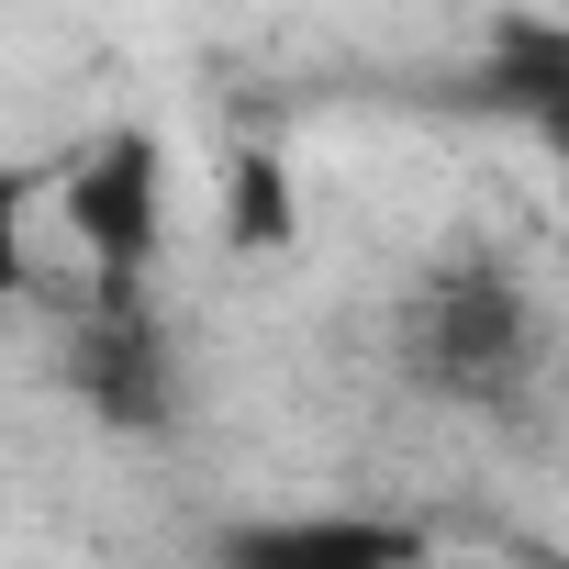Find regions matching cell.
I'll return each instance as SVG.
<instances>
[{"label": "cell", "mask_w": 569, "mask_h": 569, "mask_svg": "<svg viewBox=\"0 0 569 569\" xmlns=\"http://www.w3.org/2000/svg\"><path fill=\"white\" fill-rule=\"evenodd\" d=\"M391 369L425 391V402H458V413H502L536 391L547 369V325L525 302V279L502 257H447L425 268L402 313H391Z\"/></svg>", "instance_id": "obj_1"}, {"label": "cell", "mask_w": 569, "mask_h": 569, "mask_svg": "<svg viewBox=\"0 0 569 569\" xmlns=\"http://www.w3.org/2000/svg\"><path fill=\"white\" fill-rule=\"evenodd\" d=\"M68 234L90 246L101 268V302H134L146 268H157V234H168V157L146 123H112L79 168H68Z\"/></svg>", "instance_id": "obj_2"}, {"label": "cell", "mask_w": 569, "mask_h": 569, "mask_svg": "<svg viewBox=\"0 0 569 569\" xmlns=\"http://www.w3.org/2000/svg\"><path fill=\"white\" fill-rule=\"evenodd\" d=\"M68 391L112 425V436H168L179 425V336L157 325V302H101L68 336Z\"/></svg>", "instance_id": "obj_3"}, {"label": "cell", "mask_w": 569, "mask_h": 569, "mask_svg": "<svg viewBox=\"0 0 569 569\" xmlns=\"http://www.w3.org/2000/svg\"><path fill=\"white\" fill-rule=\"evenodd\" d=\"M212 569H425V536L391 513H257L223 525Z\"/></svg>", "instance_id": "obj_4"}, {"label": "cell", "mask_w": 569, "mask_h": 569, "mask_svg": "<svg viewBox=\"0 0 569 569\" xmlns=\"http://www.w3.org/2000/svg\"><path fill=\"white\" fill-rule=\"evenodd\" d=\"M491 101L547 157H569V23H502L491 34Z\"/></svg>", "instance_id": "obj_5"}, {"label": "cell", "mask_w": 569, "mask_h": 569, "mask_svg": "<svg viewBox=\"0 0 569 569\" xmlns=\"http://www.w3.org/2000/svg\"><path fill=\"white\" fill-rule=\"evenodd\" d=\"M223 234L234 246H291V168H279V157H234L223 168Z\"/></svg>", "instance_id": "obj_6"}, {"label": "cell", "mask_w": 569, "mask_h": 569, "mask_svg": "<svg viewBox=\"0 0 569 569\" xmlns=\"http://www.w3.org/2000/svg\"><path fill=\"white\" fill-rule=\"evenodd\" d=\"M23 279H34V268H23V179L0 168V302H12Z\"/></svg>", "instance_id": "obj_7"}]
</instances>
